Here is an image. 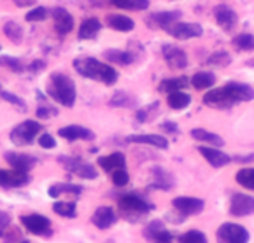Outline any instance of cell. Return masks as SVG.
Returning a JSON list of instances; mask_svg holds the SVG:
<instances>
[{"label": "cell", "instance_id": "obj_7", "mask_svg": "<svg viewBox=\"0 0 254 243\" xmlns=\"http://www.w3.org/2000/svg\"><path fill=\"white\" fill-rule=\"evenodd\" d=\"M218 243H249V232L238 223H223L216 232Z\"/></svg>", "mask_w": 254, "mask_h": 243}, {"label": "cell", "instance_id": "obj_54", "mask_svg": "<svg viewBox=\"0 0 254 243\" xmlns=\"http://www.w3.org/2000/svg\"><path fill=\"white\" fill-rule=\"evenodd\" d=\"M234 162H236V163H249V162H254V154H251V155H238V157H234Z\"/></svg>", "mask_w": 254, "mask_h": 243}, {"label": "cell", "instance_id": "obj_21", "mask_svg": "<svg viewBox=\"0 0 254 243\" xmlns=\"http://www.w3.org/2000/svg\"><path fill=\"white\" fill-rule=\"evenodd\" d=\"M128 144H141L151 145L155 149H168V140L163 135H155V133H133L127 137Z\"/></svg>", "mask_w": 254, "mask_h": 243}, {"label": "cell", "instance_id": "obj_18", "mask_svg": "<svg viewBox=\"0 0 254 243\" xmlns=\"http://www.w3.org/2000/svg\"><path fill=\"white\" fill-rule=\"evenodd\" d=\"M59 135L62 138L68 142H76V140H85V142H92L95 140V132L90 130L87 127H81V125H66L62 127L59 130Z\"/></svg>", "mask_w": 254, "mask_h": 243}, {"label": "cell", "instance_id": "obj_26", "mask_svg": "<svg viewBox=\"0 0 254 243\" xmlns=\"http://www.w3.org/2000/svg\"><path fill=\"white\" fill-rule=\"evenodd\" d=\"M226 85L229 87V90H231L236 102H251V100H254V88L251 85L241 83V82H229Z\"/></svg>", "mask_w": 254, "mask_h": 243}, {"label": "cell", "instance_id": "obj_22", "mask_svg": "<svg viewBox=\"0 0 254 243\" xmlns=\"http://www.w3.org/2000/svg\"><path fill=\"white\" fill-rule=\"evenodd\" d=\"M198 152L204 157L206 162L214 166V168H221V166H226L231 163V157L226 155L224 152L218 150V149H211V147H198Z\"/></svg>", "mask_w": 254, "mask_h": 243}, {"label": "cell", "instance_id": "obj_23", "mask_svg": "<svg viewBox=\"0 0 254 243\" xmlns=\"http://www.w3.org/2000/svg\"><path fill=\"white\" fill-rule=\"evenodd\" d=\"M102 30V22L95 17L85 18L78 27V39L80 40H93Z\"/></svg>", "mask_w": 254, "mask_h": 243}, {"label": "cell", "instance_id": "obj_40", "mask_svg": "<svg viewBox=\"0 0 254 243\" xmlns=\"http://www.w3.org/2000/svg\"><path fill=\"white\" fill-rule=\"evenodd\" d=\"M231 55L228 54V52H214L213 55H209V59L206 60V64L208 65H213V67H228L231 64Z\"/></svg>", "mask_w": 254, "mask_h": 243}, {"label": "cell", "instance_id": "obj_17", "mask_svg": "<svg viewBox=\"0 0 254 243\" xmlns=\"http://www.w3.org/2000/svg\"><path fill=\"white\" fill-rule=\"evenodd\" d=\"M28 182H30V177L25 171L0 168V187L2 188H18Z\"/></svg>", "mask_w": 254, "mask_h": 243}, {"label": "cell", "instance_id": "obj_11", "mask_svg": "<svg viewBox=\"0 0 254 243\" xmlns=\"http://www.w3.org/2000/svg\"><path fill=\"white\" fill-rule=\"evenodd\" d=\"M229 213L233 217H248L254 213V197L246 193H234L229 203Z\"/></svg>", "mask_w": 254, "mask_h": 243}, {"label": "cell", "instance_id": "obj_51", "mask_svg": "<svg viewBox=\"0 0 254 243\" xmlns=\"http://www.w3.org/2000/svg\"><path fill=\"white\" fill-rule=\"evenodd\" d=\"M160 128H161V130H165L166 133H170V135H178V133H180V127L176 125L175 122H170V120L161 123Z\"/></svg>", "mask_w": 254, "mask_h": 243}, {"label": "cell", "instance_id": "obj_6", "mask_svg": "<svg viewBox=\"0 0 254 243\" xmlns=\"http://www.w3.org/2000/svg\"><path fill=\"white\" fill-rule=\"evenodd\" d=\"M203 103L211 108H218V110H228V108H231L233 105H236L238 102L234 100L228 85H224V87L209 90L203 97Z\"/></svg>", "mask_w": 254, "mask_h": 243}, {"label": "cell", "instance_id": "obj_12", "mask_svg": "<svg viewBox=\"0 0 254 243\" xmlns=\"http://www.w3.org/2000/svg\"><path fill=\"white\" fill-rule=\"evenodd\" d=\"M163 59L168 64V67L173 70H183L188 67V55L185 50L178 49L175 45H163L161 49Z\"/></svg>", "mask_w": 254, "mask_h": 243}, {"label": "cell", "instance_id": "obj_24", "mask_svg": "<svg viewBox=\"0 0 254 243\" xmlns=\"http://www.w3.org/2000/svg\"><path fill=\"white\" fill-rule=\"evenodd\" d=\"M98 165L107 171V173H112V171L118 170V168H127V159L122 152H113L107 157H100L98 159Z\"/></svg>", "mask_w": 254, "mask_h": 243}, {"label": "cell", "instance_id": "obj_9", "mask_svg": "<svg viewBox=\"0 0 254 243\" xmlns=\"http://www.w3.org/2000/svg\"><path fill=\"white\" fill-rule=\"evenodd\" d=\"M166 32L170 33L173 39L188 40V39H196V37L203 35V27L194 22H176L171 27H168Z\"/></svg>", "mask_w": 254, "mask_h": 243}, {"label": "cell", "instance_id": "obj_8", "mask_svg": "<svg viewBox=\"0 0 254 243\" xmlns=\"http://www.w3.org/2000/svg\"><path fill=\"white\" fill-rule=\"evenodd\" d=\"M23 228L27 232L33 233L38 237H50L52 235V222L40 213H30V215H23L20 218Z\"/></svg>", "mask_w": 254, "mask_h": 243}, {"label": "cell", "instance_id": "obj_37", "mask_svg": "<svg viewBox=\"0 0 254 243\" xmlns=\"http://www.w3.org/2000/svg\"><path fill=\"white\" fill-rule=\"evenodd\" d=\"M108 103L112 107H135L136 100L133 95L127 93V92H115Z\"/></svg>", "mask_w": 254, "mask_h": 243}, {"label": "cell", "instance_id": "obj_28", "mask_svg": "<svg viewBox=\"0 0 254 243\" xmlns=\"http://www.w3.org/2000/svg\"><path fill=\"white\" fill-rule=\"evenodd\" d=\"M191 137L198 142H204V144H211L214 147H223L224 145V140L218 135V133L204 130V128H193V130H191Z\"/></svg>", "mask_w": 254, "mask_h": 243}, {"label": "cell", "instance_id": "obj_5", "mask_svg": "<svg viewBox=\"0 0 254 243\" xmlns=\"http://www.w3.org/2000/svg\"><path fill=\"white\" fill-rule=\"evenodd\" d=\"M59 162H60V165L64 166L66 171H70V173H73V175H76V177H80V178L95 180V178L98 177L97 168H95L92 163H87V162H83L81 159H78V157L60 155Z\"/></svg>", "mask_w": 254, "mask_h": 243}, {"label": "cell", "instance_id": "obj_20", "mask_svg": "<svg viewBox=\"0 0 254 243\" xmlns=\"http://www.w3.org/2000/svg\"><path fill=\"white\" fill-rule=\"evenodd\" d=\"M118 217L112 207H98L92 215V223L98 230H108L117 223Z\"/></svg>", "mask_w": 254, "mask_h": 243}, {"label": "cell", "instance_id": "obj_50", "mask_svg": "<svg viewBox=\"0 0 254 243\" xmlns=\"http://www.w3.org/2000/svg\"><path fill=\"white\" fill-rule=\"evenodd\" d=\"M10 223H12V217L7 212H0V238L3 237V233L10 227Z\"/></svg>", "mask_w": 254, "mask_h": 243}, {"label": "cell", "instance_id": "obj_46", "mask_svg": "<svg viewBox=\"0 0 254 243\" xmlns=\"http://www.w3.org/2000/svg\"><path fill=\"white\" fill-rule=\"evenodd\" d=\"M163 228H165V225H163L161 220H153L151 223H148L146 228L143 230V235H145L148 240H151V238L155 237L158 232H161Z\"/></svg>", "mask_w": 254, "mask_h": 243}, {"label": "cell", "instance_id": "obj_39", "mask_svg": "<svg viewBox=\"0 0 254 243\" xmlns=\"http://www.w3.org/2000/svg\"><path fill=\"white\" fill-rule=\"evenodd\" d=\"M0 65L7 67V69L13 74H22L23 70H25V67H23L22 62L10 55H0Z\"/></svg>", "mask_w": 254, "mask_h": 243}, {"label": "cell", "instance_id": "obj_27", "mask_svg": "<svg viewBox=\"0 0 254 243\" xmlns=\"http://www.w3.org/2000/svg\"><path fill=\"white\" fill-rule=\"evenodd\" d=\"M103 57L108 62H112V64H117V65H130V64H133V62H136L135 57H133L128 50H118V49L105 50Z\"/></svg>", "mask_w": 254, "mask_h": 243}, {"label": "cell", "instance_id": "obj_14", "mask_svg": "<svg viewBox=\"0 0 254 243\" xmlns=\"http://www.w3.org/2000/svg\"><path fill=\"white\" fill-rule=\"evenodd\" d=\"M180 18H181L180 10L156 12V13H151L150 17H146V25L150 28H163V30H166V28L171 27L173 23L180 22Z\"/></svg>", "mask_w": 254, "mask_h": 243}, {"label": "cell", "instance_id": "obj_36", "mask_svg": "<svg viewBox=\"0 0 254 243\" xmlns=\"http://www.w3.org/2000/svg\"><path fill=\"white\" fill-rule=\"evenodd\" d=\"M54 212L64 218H76V203L75 202H55Z\"/></svg>", "mask_w": 254, "mask_h": 243}, {"label": "cell", "instance_id": "obj_35", "mask_svg": "<svg viewBox=\"0 0 254 243\" xmlns=\"http://www.w3.org/2000/svg\"><path fill=\"white\" fill-rule=\"evenodd\" d=\"M233 47L239 52H253L254 50V35L253 33H239L233 39Z\"/></svg>", "mask_w": 254, "mask_h": 243}, {"label": "cell", "instance_id": "obj_3", "mask_svg": "<svg viewBox=\"0 0 254 243\" xmlns=\"http://www.w3.org/2000/svg\"><path fill=\"white\" fill-rule=\"evenodd\" d=\"M118 207L120 212L123 213V217L128 218L130 222H140L141 218H145L155 208L150 202H146L145 198L138 197L135 193H127L123 197H120Z\"/></svg>", "mask_w": 254, "mask_h": 243}, {"label": "cell", "instance_id": "obj_52", "mask_svg": "<svg viewBox=\"0 0 254 243\" xmlns=\"http://www.w3.org/2000/svg\"><path fill=\"white\" fill-rule=\"evenodd\" d=\"M45 67H47V64L44 60H33L32 64L28 65V72H32L33 75L40 74V72H44V70H45Z\"/></svg>", "mask_w": 254, "mask_h": 243}, {"label": "cell", "instance_id": "obj_15", "mask_svg": "<svg viewBox=\"0 0 254 243\" xmlns=\"http://www.w3.org/2000/svg\"><path fill=\"white\" fill-rule=\"evenodd\" d=\"M3 159H5V162H8V165H10L13 170L25 171V173H28V170H32L33 166L37 165L35 157H32L28 154H20V152H5Z\"/></svg>", "mask_w": 254, "mask_h": 243}, {"label": "cell", "instance_id": "obj_13", "mask_svg": "<svg viewBox=\"0 0 254 243\" xmlns=\"http://www.w3.org/2000/svg\"><path fill=\"white\" fill-rule=\"evenodd\" d=\"M213 15L216 23L224 32H231L238 23V13L231 7L224 5V3H219V5L213 8Z\"/></svg>", "mask_w": 254, "mask_h": 243}, {"label": "cell", "instance_id": "obj_4", "mask_svg": "<svg viewBox=\"0 0 254 243\" xmlns=\"http://www.w3.org/2000/svg\"><path fill=\"white\" fill-rule=\"evenodd\" d=\"M42 132V123L37 120H23L17 127L12 128L10 142L17 147L32 145L35 142L38 133Z\"/></svg>", "mask_w": 254, "mask_h": 243}, {"label": "cell", "instance_id": "obj_1", "mask_svg": "<svg viewBox=\"0 0 254 243\" xmlns=\"http://www.w3.org/2000/svg\"><path fill=\"white\" fill-rule=\"evenodd\" d=\"M73 67L81 77L92 79L105 85H113L118 80V72L112 65H107L93 57H78L73 60Z\"/></svg>", "mask_w": 254, "mask_h": 243}, {"label": "cell", "instance_id": "obj_10", "mask_svg": "<svg viewBox=\"0 0 254 243\" xmlns=\"http://www.w3.org/2000/svg\"><path fill=\"white\" fill-rule=\"evenodd\" d=\"M173 208L181 217L186 218L190 215H198L204 210V202L196 197H176L173 200Z\"/></svg>", "mask_w": 254, "mask_h": 243}, {"label": "cell", "instance_id": "obj_29", "mask_svg": "<svg viewBox=\"0 0 254 243\" xmlns=\"http://www.w3.org/2000/svg\"><path fill=\"white\" fill-rule=\"evenodd\" d=\"M83 192V187L81 185H76V183H66V182H62V183H54L52 187L49 188V195L52 198H59L60 195L64 193H70V195H80Z\"/></svg>", "mask_w": 254, "mask_h": 243}, {"label": "cell", "instance_id": "obj_41", "mask_svg": "<svg viewBox=\"0 0 254 243\" xmlns=\"http://www.w3.org/2000/svg\"><path fill=\"white\" fill-rule=\"evenodd\" d=\"M178 243H208V238H206V235L203 232L190 230L178 238Z\"/></svg>", "mask_w": 254, "mask_h": 243}, {"label": "cell", "instance_id": "obj_19", "mask_svg": "<svg viewBox=\"0 0 254 243\" xmlns=\"http://www.w3.org/2000/svg\"><path fill=\"white\" fill-rule=\"evenodd\" d=\"M175 187V178L173 175L168 170H165L163 166H153L151 168V183L150 188H156V190H165V192H170Z\"/></svg>", "mask_w": 254, "mask_h": 243}, {"label": "cell", "instance_id": "obj_42", "mask_svg": "<svg viewBox=\"0 0 254 243\" xmlns=\"http://www.w3.org/2000/svg\"><path fill=\"white\" fill-rule=\"evenodd\" d=\"M0 97L5 100V102L12 103V105H15L17 108H20V112H27L28 110L25 100H23L22 97H18V95H15V93L7 92V90H2V92H0Z\"/></svg>", "mask_w": 254, "mask_h": 243}, {"label": "cell", "instance_id": "obj_53", "mask_svg": "<svg viewBox=\"0 0 254 243\" xmlns=\"http://www.w3.org/2000/svg\"><path fill=\"white\" fill-rule=\"evenodd\" d=\"M13 3L18 7V8H25V7H32L35 5V3L38 2V0H12Z\"/></svg>", "mask_w": 254, "mask_h": 243}, {"label": "cell", "instance_id": "obj_25", "mask_svg": "<svg viewBox=\"0 0 254 243\" xmlns=\"http://www.w3.org/2000/svg\"><path fill=\"white\" fill-rule=\"evenodd\" d=\"M107 25L117 32L127 33L135 28V22L130 17L122 15V13H110V15H107Z\"/></svg>", "mask_w": 254, "mask_h": 243}, {"label": "cell", "instance_id": "obj_48", "mask_svg": "<svg viewBox=\"0 0 254 243\" xmlns=\"http://www.w3.org/2000/svg\"><path fill=\"white\" fill-rule=\"evenodd\" d=\"M38 145L45 150H52L57 147V142H55L54 135H50V133H44V135L38 137Z\"/></svg>", "mask_w": 254, "mask_h": 243}, {"label": "cell", "instance_id": "obj_38", "mask_svg": "<svg viewBox=\"0 0 254 243\" xmlns=\"http://www.w3.org/2000/svg\"><path fill=\"white\" fill-rule=\"evenodd\" d=\"M236 182L241 187L254 192V168H243L236 173Z\"/></svg>", "mask_w": 254, "mask_h": 243}, {"label": "cell", "instance_id": "obj_43", "mask_svg": "<svg viewBox=\"0 0 254 243\" xmlns=\"http://www.w3.org/2000/svg\"><path fill=\"white\" fill-rule=\"evenodd\" d=\"M110 177H112V182L115 187H127L128 182H130V175H128L127 168H118L110 173Z\"/></svg>", "mask_w": 254, "mask_h": 243}, {"label": "cell", "instance_id": "obj_2", "mask_svg": "<svg viewBox=\"0 0 254 243\" xmlns=\"http://www.w3.org/2000/svg\"><path fill=\"white\" fill-rule=\"evenodd\" d=\"M47 93L50 95L55 102L66 108H71L76 102V87L75 82L68 75L54 72L50 75L49 85H47Z\"/></svg>", "mask_w": 254, "mask_h": 243}, {"label": "cell", "instance_id": "obj_55", "mask_svg": "<svg viewBox=\"0 0 254 243\" xmlns=\"http://www.w3.org/2000/svg\"><path fill=\"white\" fill-rule=\"evenodd\" d=\"M246 65H248V67H254V59L248 60V62H246Z\"/></svg>", "mask_w": 254, "mask_h": 243}, {"label": "cell", "instance_id": "obj_45", "mask_svg": "<svg viewBox=\"0 0 254 243\" xmlns=\"http://www.w3.org/2000/svg\"><path fill=\"white\" fill-rule=\"evenodd\" d=\"M156 107H160V103L155 102L153 105H148V107H143V108H138V112H136V120L140 122V123H145L150 120V117L153 115L151 110H156Z\"/></svg>", "mask_w": 254, "mask_h": 243}, {"label": "cell", "instance_id": "obj_33", "mask_svg": "<svg viewBox=\"0 0 254 243\" xmlns=\"http://www.w3.org/2000/svg\"><path fill=\"white\" fill-rule=\"evenodd\" d=\"M3 33H5V37L13 44H20L23 40V28L20 23L13 22V20H8L3 23Z\"/></svg>", "mask_w": 254, "mask_h": 243}, {"label": "cell", "instance_id": "obj_32", "mask_svg": "<svg viewBox=\"0 0 254 243\" xmlns=\"http://www.w3.org/2000/svg\"><path fill=\"white\" fill-rule=\"evenodd\" d=\"M168 105H170L173 110H183V108H186L191 103V97L188 93L181 92V90H178V92H171L168 93Z\"/></svg>", "mask_w": 254, "mask_h": 243}, {"label": "cell", "instance_id": "obj_31", "mask_svg": "<svg viewBox=\"0 0 254 243\" xmlns=\"http://www.w3.org/2000/svg\"><path fill=\"white\" fill-rule=\"evenodd\" d=\"M196 90H206V88H211L214 83H216V75L211 74V72H198L191 77V82H190Z\"/></svg>", "mask_w": 254, "mask_h": 243}, {"label": "cell", "instance_id": "obj_57", "mask_svg": "<svg viewBox=\"0 0 254 243\" xmlns=\"http://www.w3.org/2000/svg\"><path fill=\"white\" fill-rule=\"evenodd\" d=\"M0 50H2V47H0Z\"/></svg>", "mask_w": 254, "mask_h": 243}, {"label": "cell", "instance_id": "obj_30", "mask_svg": "<svg viewBox=\"0 0 254 243\" xmlns=\"http://www.w3.org/2000/svg\"><path fill=\"white\" fill-rule=\"evenodd\" d=\"M190 85V80L186 77H175V79H166L158 85V90L161 93H171V92H178L183 90Z\"/></svg>", "mask_w": 254, "mask_h": 243}, {"label": "cell", "instance_id": "obj_56", "mask_svg": "<svg viewBox=\"0 0 254 243\" xmlns=\"http://www.w3.org/2000/svg\"><path fill=\"white\" fill-rule=\"evenodd\" d=\"M18 243H30V242H28V240H23V238H22V240L18 242Z\"/></svg>", "mask_w": 254, "mask_h": 243}, {"label": "cell", "instance_id": "obj_49", "mask_svg": "<svg viewBox=\"0 0 254 243\" xmlns=\"http://www.w3.org/2000/svg\"><path fill=\"white\" fill-rule=\"evenodd\" d=\"M150 242H153V243H173V235H171V232H168L166 228H163V230L158 232Z\"/></svg>", "mask_w": 254, "mask_h": 243}, {"label": "cell", "instance_id": "obj_16", "mask_svg": "<svg viewBox=\"0 0 254 243\" xmlns=\"http://www.w3.org/2000/svg\"><path fill=\"white\" fill-rule=\"evenodd\" d=\"M52 18H54L55 32L59 33L60 37L70 33L71 28H73V17H71V13L64 7H55L54 10H52Z\"/></svg>", "mask_w": 254, "mask_h": 243}, {"label": "cell", "instance_id": "obj_44", "mask_svg": "<svg viewBox=\"0 0 254 243\" xmlns=\"http://www.w3.org/2000/svg\"><path fill=\"white\" fill-rule=\"evenodd\" d=\"M49 10H47L45 7H35V8H32L30 12L27 13L25 15V20L27 22H44V20H47L49 18Z\"/></svg>", "mask_w": 254, "mask_h": 243}, {"label": "cell", "instance_id": "obj_47", "mask_svg": "<svg viewBox=\"0 0 254 243\" xmlns=\"http://www.w3.org/2000/svg\"><path fill=\"white\" fill-rule=\"evenodd\" d=\"M55 115H59V108H55V107L40 105L37 108V117L40 118V120H47V118H52Z\"/></svg>", "mask_w": 254, "mask_h": 243}, {"label": "cell", "instance_id": "obj_34", "mask_svg": "<svg viewBox=\"0 0 254 243\" xmlns=\"http://www.w3.org/2000/svg\"><path fill=\"white\" fill-rule=\"evenodd\" d=\"M110 3H113L115 7L125 8V10H146L150 7V0H112Z\"/></svg>", "mask_w": 254, "mask_h": 243}]
</instances>
